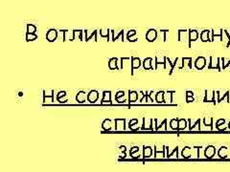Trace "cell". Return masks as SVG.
Returning a JSON list of instances; mask_svg holds the SVG:
<instances>
[{"mask_svg":"<svg viewBox=\"0 0 230 172\" xmlns=\"http://www.w3.org/2000/svg\"><path fill=\"white\" fill-rule=\"evenodd\" d=\"M85 34V40L89 41L92 37L94 38V41H98V31L97 30H85L83 31Z\"/></svg>","mask_w":230,"mask_h":172,"instance_id":"6da1fadb","label":"cell"},{"mask_svg":"<svg viewBox=\"0 0 230 172\" xmlns=\"http://www.w3.org/2000/svg\"><path fill=\"white\" fill-rule=\"evenodd\" d=\"M215 96H216V92L213 90H205V97L203 99L204 102H213L214 104H216V100H215Z\"/></svg>","mask_w":230,"mask_h":172,"instance_id":"7a4b0ae2","label":"cell"},{"mask_svg":"<svg viewBox=\"0 0 230 172\" xmlns=\"http://www.w3.org/2000/svg\"><path fill=\"white\" fill-rule=\"evenodd\" d=\"M58 37H59V33L56 29H50L46 33V39L49 42H54L58 38Z\"/></svg>","mask_w":230,"mask_h":172,"instance_id":"3957f363","label":"cell"},{"mask_svg":"<svg viewBox=\"0 0 230 172\" xmlns=\"http://www.w3.org/2000/svg\"><path fill=\"white\" fill-rule=\"evenodd\" d=\"M157 37H158V33L156 32V30H154V29L148 30V32L146 33V39H147L149 42H154L157 38Z\"/></svg>","mask_w":230,"mask_h":172,"instance_id":"277c9868","label":"cell"},{"mask_svg":"<svg viewBox=\"0 0 230 172\" xmlns=\"http://www.w3.org/2000/svg\"><path fill=\"white\" fill-rule=\"evenodd\" d=\"M206 66V58L202 56H199V57L197 58L195 60V67L198 70H202L203 68Z\"/></svg>","mask_w":230,"mask_h":172,"instance_id":"5b68a950","label":"cell"},{"mask_svg":"<svg viewBox=\"0 0 230 172\" xmlns=\"http://www.w3.org/2000/svg\"><path fill=\"white\" fill-rule=\"evenodd\" d=\"M142 65V62L140 60L139 58L136 57H131V70H130V74L131 76L133 75V71L134 69H138V68Z\"/></svg>","mask_w":230,"mask_h":172,"instance_id":"8992f818","label":"cell"},{"mask_svg":"<svg viewBox=\"0 0 230 172\" xmlns=\"http://www.w3.org/2000/svg\"><path fill=\"white\" fill-rule=\"evenodd\" d=\"M209 69H218L220 71V58H210V62H209Z\"/></svg>","mask_w":230,"mask_h":172,"instance_id":"52a82bcc","label":"cell"},{"mask_svg":"<svg viewBox=\"0 0 230 172\" xmlns=\"http://www.w3.org/2000/svg\"><path fill=\"white\" fill-rule=\"evenodd\" d=\"M215 154H216V147L213 146V145H209V146L205 147L204 149V156L205 158H213L215 156Z\"/></svg>","mask_w":230,"mask_h":172,"instance_id":"ba28073f","label":"cell"},{"mask_svg":"<svg viewBox=\"0 0 230 172\" xmlns=\"http://www.w3.org/2000/svg\"><path fill=\"white\" fill-rule=\"evenodd\" d=\"M99 99V93L97 90H91L87 94V100L90 103H95Z\"/></svg>","mask_w":230,"mask_h":172,"instance_id":"9c48e42d","label":"cell"},{"mask_svg":"<svg viewBox=\"0 0 230 172\" xmlns=\"http://www.w3.org/2000/svg\"><path fill=\"white\" fill-rule=\"evenodd\" d=\"M185 40L189 42V30H178V41Z\"/></svg>","mask_w":230,"mask_h":172,"instance_id":"30bf717a","label":"cell"},{"mask_svg":"<svg viewBox=\"0 0 230 172\" xmlns=\"http://www.w3.org/2000/svg\"><path fill=\"white\" fill-rule=\"evenodd\" d=\"M199 32L196 29L189 30V48H191V42L196 41L199 38Z\"/></svg>","mask_w":230,"mask_h":172,"instance_id":"8fae6325","label":"cell"},{"mask_svg":"<svg viewBox=\"0 0 230 172\" xmlns=\"http://www.w3.org/2000/svg\"><path fill=\"white\" fill-rule=\"evenodd\" d=\"M102 104H111V92L110 91H104L103 93V99L101 100Z\"/></svg>","mask_w":230,"mask_h":172,"instance_id":"7c38bea8","label":"cell"},{"mask_svg":"<svg viewBox=\"0 0 230 172\" xmlns=\"http://www.w3.org/2000/svg\"><path fill=\"white\" fill-rule=\"evenodd\" d=\"M154 121V120L153 119H150V120H147L146 118H143V125H142V130H149V129H154L153 127V123Z\"/></svg>","mask_w":230,"mask_h":172,"instance_id":"4fadbf2b","label":"cell"},{"mask_svg":"<svg viewBox=\"0 0 230 172\" xmlns=\"http://www.w3.org/2000/svg\"><path fill=\"white\" fill-rule=\"evenodd\" d=\"M126 120L125 119H115V130H125Z\"/></svg>","mask_w":230,"mask_h":172,"instance_id":"5bb4252c","label":"cell"},{"mask_svg":"<svg viewBox=\"0 0 230 172\" xmlns=\"http://www.w3.org/2000/svg\"><path fill=\"white\" fill-rule=\"evenodd\" d=\"M143 68L145 70H154L153 67V58H146L142 62Z\"/></svg>","mask_w":230,"mask_h":172,"instance_id":"9a60e30c","label":"cell"},{"mask_svg":"<svg viewBox=\"0 0 230 172\" xmlns=\"http://www.w3.org/2000/svg\"><path fill=\"white\" fill-rule=\"evenodd\" d=\"M210 34H211V31H209V30H203V31L201 33V40L202 42H210L211 41Z\"/></svg>","mask_w":230,"mask_h":172,"instance_id":"2e32d148","label":"cell"},{"mask_svg":"<svg viewBox=\"0 0 230 172\" xmlns=\"http://www.w3.org/2000/svg\"><path fill=\"white\" fill-rule=\"evenodd\" d=\"M119 59L117 58H112L109 60V68L110 70H120V68L118 67Z\"/></svg>","mask_w":230,"mask_h":172,"instance_id":"e0dca14e","label":"cell"},{"mask_svg":"<svg viewBox=\"0 0 230 172\" xmlns=\"http://www.w3.org/2000/svg\"><path fill=\"white\" fill-rule=\"evenodd\" d=\"M162 64L164 66V69H166L167 68V57H162V58H159L158 56L155 57V69H157L158 65Z\"/></svg>","mask_w":230,"mask_h":172,"instance_id":"ac0fdd59","label":"cell"},{"mask_svg":"<svg viewBox=\"0 0 230 172\" xmlns=\"http://www.w3.org/2000/svg\"><path fill=\"white\" fill-rule=\"evenodd\" d=\"M155 102L157 103H163L165 102V92L159 91L155 94Z\"/></svg>","mask_w":230,"mask_h":172,"instance_id":"d6986e66","label":"cell"},{"mask_svg":"<svg viewBox=\"0 0 230 172\" xmlns=\"http://www.w3.org/2000/svg\"><path fill=\"white\" fill-rule=\"evenodd\" d=\"M138 100V93L136 91H128V102H135Z\"/></svg>","mask_w":230,"mask_h":172,"instance_id":"ffe728a7","label":"cell"},{"mask_svg":"<svg viewBox=\"0 0 230 172\" xmlns=\"http://www.w3.org/2000/svg\"><path fill=\"white\" fill-rule=\"evenodd\" d=\"M86 100V95L85 91H80L78 92L77 96H76V100L79 103H83Z\"/></svg>","mask_w":230,"mask_h":172,"instance_id":"44dd1931","label":"cell"},{"mask_svg":"<svg viewBox=\"0 0 230 172\" xmlns=\"http://www.w3.org/2000/svg\"><path fill=\"white\" fill-rule=\"evenodd\" d=\"M102 128H103V130H106V131H109V130H111L112 123H111V121H110L109 119H106V120L103 121Z\"/></svg>","mask_w":230,"mask_h":172,"instance_id":"7402d4cb","label":"cell"},{"mask_svg":"<svg viewBox=\"0 0 230 172\" xmlns=\"http://www.w3.org/2000/svg\"><path fill=\"white\" fill-rule=\"evenodd\" d=\"M85 35L83 34V30H73V37H74V40H76L77 38L79 40H83V35Z\"/></svg>","mask_w":230,"mask_h":172,"instance_id":"603a6c76","label":"cell"},{"mask_svg":"<svg viewBox=\"0 0 230 172\" xmlns=\"http://www.w3.org/2000/svg\"><path fill=\"white\" fill-rule=\"evenodd\" d=\"M99 34H100V37H101L106 38L107 41H109V35L111 34V33H110V30H109V29L102 28V29H100Z\"/></svg>","mask_w":230,"mask_h":172,"instance_id":"cb8c5ba5","label":"cell"},{"mask_svg":"<svg viewBox=\"0 0 230 172\" xmlns=\"http://www.w3.org/2000/svg\"><path fill=\"white\" fill-rule=\"evenodd\" d=\"M181 156L183 157V158H190V157L192 156V149H191V147L189 146L184 147L183 149H182Z\"/></svg>","mask_w":230,"mask_h":172,"instance_id":"d4e9b609","label":"cell"},{"mask_svg":"<svg viewBox=\"0 0 230 172\" xmlns=\"http://www.w3.org/2000/svg\"><path fill=\"white\" fill-rule=\"evenodd\" d=\"M128 127H130V130L139 129V127H138V120H137V119H132V120H130V123H128Z\"/></svg>","mask_w":230,"mask_h":172,"instance_id":"484cf974","label":"cell"},{"mask_svg":"<svg viewBox=\"0 0 230 172\" xmlns=\"http://www.w3.org/2000/svg\"><path fill=\"white\" fill-rule=\"evenodd\" d=\"M153 154V148L151 146H144L143 149V157L144 158H150Z\"/></svg>","mask_w":230,"mask_h":172,"instance_id":"4316f807","label":"cell"},{"mask_svg":"<svg viewBox=\"0 0 230 172\" xmlns=\"http://www.w3.org/2000/svg\"><path fill=\"white\" fill-rule=\"evenodd\" d=\"M218 154H219L220 158H227V155H228L227 147H225V146L220 147V150H219V153H218Z\"/></svg>","mask_w":230,"mask_h":172,"instance_id":"83f0119b","label":"cell"},{"mask_svg":"<svg viewBox=\"0 0 230 172\" xmlns=\"http://www.w3.org/2000/svg\"><path fill=\"white\" fill-rule=\"evenodd\" d=\"M175 91H168L165 94V102L166 103H172L173 102V95H174Z\"/></svg>","mask_w":230,"mask_h":172,"instance_id":"f1b7e54d","label":"cell"},{"mask_svg":"<svg viewBox=\"0 0 230 172\" xmlns=\"http://www.w3.org/2000/svg\"><path fill=\"white\" fill-rule=\"evenodd\" d=\"M203 123L206 126H210L211 129H213V118L211 117H205L203 119Z\"/></svg>","mask_w":230,"mask_h":172,"instance_id":"f546056e","label":"cell"},{"mask_svg":"<svg viewBox=\"0 0 230 172\" xmlns=\"http://www.w3.org/2000/svg\"><path fill=\"white\" fill-rule=\"evenodd\" d=\"M187 127V121L185 119L178 120V130H184Z\"/></svg>","mask_w":230,"mask_h":172,"instance_id":"4dcf8cb0","label":"cell"},{"mask_svg":"<svg viewBox=\"0 0 230 172\" xmlns=\"http://www.w3.org/2000/svg\"><path fill=\"white\" fill-rule=\"evenodd\" d=\"M170 127L173 130H178V119H173L170 121Z\"/></svg>","mask_w":230,"mask_h":172,"instance_id":"1f68e13d","label":"cell"},{"mask_svg":"<svg viewBox=\"0 0 230 172\" xmlns=\"http://www.w3.org/2000/svg\"><path fill=\"white\" fill-rule=\"evenodd\" d=\"M124 33H125L124 30H121V31L118 33V35H114V37H113L111 38V40L113 41V42H115L116 40H118L119 38L121 37V40H122V41H124Z\"/></svg>","mask_w":230,"mask_h":172,"instance_id":"d6a6232c","label":"cell"},{"mask_svg":"<svg viewBox=\"0 0 230 172\" xmlns=\"http://www.w3.org/2000/svg\"><path fill=\"white\" fill-rule=\"evenodd\" d=\"M35 39H38V35L35 34H29V33H26V41H34Z\"/></svg>","mask_w":230,"mask_h":172,"instance_id":"836d02e7","label":"cell"},{"mask_svg":"<svg viewBox=\"0 0 230 172\" xmlns=\"http://www.w3.org/2000/svg\"><path fill=\"white\" fill-rule=\"evenodd\" d=\"M37 32V27L34 24H27V33L29 34H35Z\"/></svg>","mask_w":230,"mask_h":172,"instance_id":"e575fe53","label":"cell"},{"mask_svg":"<svg viewBox=\"0 0 230 172\" xmlns=\"http://www.w3.org/2000/svg\"><path fill=\"white\" fill-rule=\"evenodd\" d=\"M43 98H44V100H46L47 98L54 99V90H50V91L43 90Z\"/></svg>","mask_w":230,"mask_h":172,"instance_id":"d590c367","label":"cell"},{"mask_svg":"<svg viewBox=\"0 0 230 172\" xmlns=\"http://www.w3.org/2000/svg\"><path fill=\"white\" fill-rule=\"evenodd\" d=\"M140 93L142 94V99H140V102H144L145 100H146V102H147V100H148V96H149V94H148V92L146 91H141Z\"/></svg>","mask_w":230,"mask_h":172,"instance_id":"8d00e7d4","label":"cell"},{"mask_svg":"<svg viewBox=\"0 0 230 172\" xmlns=\"http://www.w3.org/2000/svg\"><path fill=\"white\" fill-rule=\"evenodd\" d=\"M225 123V119H220V120H218L217 121V123H216V127H217V129H219L220 128V126L223 125V124Z\"/></svg>","mask_w":230,"mask_h":172,"instance_id":"74e56055","label":"cell"},{"mask_svg":"<svg viewBox=\"0 0 230 172\" xmlns=\"http://www.w3.org/2000/svg\"><path fill=\"white\" fill-rule=\"evenodd\" d=\"M135 35H136V30H130V31L127 33V39L132 37H135Z\"/></svg>","mask_w":230,"mask_h":172,"instance_id":"f35d334b","label":"cell"},{"mask_svg":"<svg viewBox=\"0 0 230 172\" xmlns=\"http://www.w3.org/2000/svg\"><path fill=\"white\" fill-rule=\"evenodd\" d=\"M125 97V92L124 91H118L117 93L115 94V100H117L119 99H123Z\"/></svg>","mask_w":230,"mask_h":172,"instance_id":"ab89813d","label":"cell"},{"mask_svg":"<svg viewBox=\"0 0 230 172\" xmlns=\"http://www.w3.org/2000/svg\"><path fill=\"white\" fill-rule=\"evenodd\" d=\"M177 151H178V147H175V149H174V151H173V152H172L171 154H169V155H167L166 157H167V158H173V157H175V158H177V157H175V154H177Z\"/></svg>","mask_w":230,"mask_h":172,"instance_id":"60d3db41","label":"cell"},{"mask_svg":"<svg viewBox=\"0 0 230 172\" xmlns=\"http://www.w3.org/2000/svg\"><path fill=\"white\" fill-rule=\"evenodd\" d=\"M166 123H167V120H166V119H165V120H164V121H162V123H161V124H160V125H158V126H157V128H156V129H155V130H160V129H162V127H163V126H164V127H165V128H166V130H167V129H168V128H167V124H166Z\"/></svg>","mask_w":230,"mask_h":172,"instance_id":"b9f144b4","label":"cell"},{"mask_svg":"<svg viewBox=\"0 0 230 172\" xmlns=\"http://www.w3.org/2000/svg\"><path fill=\"white\" fill-rule=\"evenodd\" d=\"M65 96H66V92H65V91H59V94L57 95V100H59L61 98L65 97Z\"/></svg>","mask_w":230,"mask_h":172,"instance_id":"7bdbcfd3","label":"cell"},{"mask_svg":"<svg viewBox=\"0 0 230 172\" xmlns=\"http://www.w3.org/2000/svg\"><path fill=\"white\" fill-rule=\"evenodd\" d=\"M138 151H139V147H138V146H133V147L130 149V154L131 155V154L136 153V152H138Z\"/></svg>","mask_w":230,"mask_h":172,"instance_id":"ee69618b","label":"cell"},{"mask_svg":"<svg viewBox=\"0 0 230 172\" xmlns=\"http://www.w3.org/2000/svg\"><path fill=\"white\" fill-rule=\"evenodd\" d=\"M128 40L130 41V42H135V41L138 40V38H137L136 35H135V37H130V38H128Z\"/></svg>","mask_w":230,"mask_h":172,"instance_id":"f6af8a7d","label":"cell"},{"mask_svg":"<svg viewBox=\"0 0 230 172\" xmlns=\"http://www.w3.org/2000/svg\"><path fill=\"white\" fill-rule=\"evenodd\" d=\"M154 91H152L150 94H149V96H150V99H151V100L152 102H154V100H155V96L154 95Z\"/></svg>","mask_w":230,"mask_h":172,"instance_id":"bcb514c9","label":"cell"},{"mask_svg":"<svg viewBox=\"0 0 230 172\" xmlns=\"http://www.w3.org/2000/svg\"><path fill=\"white\" fill-rule=\"evenodd\" d=\"M194 100V97H186V102H192Z\"/></svg>","mask_w":230,"mask_h":172,"instance_id":"7dc6e473","label":"cell"},{"mask_svg":"<svg viewBox=\"0 0 230 172\" xmlns=\"http://www.w3.org/2000/svg\"><path fill=\"white\" fill-rule=\"evenodd\" d=\"M186 97H194L193 91H186Z\"/></svg>","mask_w":230,"mask_h":172,"instance_id":"c3c4849f","label":"cell"},{"mask_svg":"<svg viewBox=\"0 0 230 172\" xmlns=\"http://www.w3.org/2000/svg\"><path fill=\"white\" fill-rule=\"evenodd\" d=\"M120 149H121V150H123V151H126V150H127V148H126V146H124V145H122V146L120 147Z\"/></svg>","mask_w":230,"mask_h":172,"instance_id":"681fc988","label":"cell"},{"mask_svg":"<svg viewBox=\"0 0 230 172\" xmlns=\"http://www.w3.org/2000/svg\"><path fill=\"white\" fill-rule=\"evenodd\" d=\"M228 128L230 129V121H229V123H228Z\"/></svg>","mask_w":230,"mask_h":172,"instance_id":"f907efd6","label":"cell"}]
</instances>
